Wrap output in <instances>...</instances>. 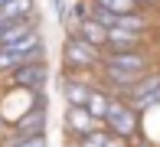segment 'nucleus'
I'll list each match as a JSON object with an SVG mask.
<instances>
[{
	"label": "nucleus",
	"instance_id": "obj_1",
	"mask_svg": "<svg viewBox=\"0 0 160 147\" xmlns=\"http://www.w3.org/2000/svg\"><path fill=\"white\" fill-rule=\"evenodd\" d=\"M101 121H105L108 131L118 134V137H131V134L137 131V111H134V108H128V105H118V101L108 105V111H105Z\"/></svg>",
	"mask_w": 160,
	"mask_h": 147
},
{
	"label": "nucleus",
	"instance_id": "obj_2",
	"mask_svg": "<svg viewBox=\"0 0 160 147\" xmlns=\"http://www.w3.org/2000/svg\"><path fill=\"white\" fill-rule=\"evenodd\" d=\"M65 62L69 65H92V62H98V46L85 43L82 36H72V39L65 43Z\"/></svg>",
	"mask_w": 160,
	"mask_h": 147
},
{
	"label": "nucleus",
	"instance_id": "obj_3",
	"mask_svg": "<svg viewBox=\"0 0 160 147\" xmlns=\"http://www.w3.org/2000/svg\"><path fill=\"white\" fill-rule=\"evenodd\" d=\"M46 79H49V72L42 62H26L20 69H13V85H20V88H42Z\"/></svg>",
	"mask_w": 160,
	"mask_h": 147
},
{
	"label": "nucleus",
	"instance_id": "obj_4",
	"mask_svg": "<svg viewBox=\"0 0 160 147\" xmlns=\"http://www.w3.org/2000/svg\"><path fill=\"white\" fill-rule=\"evenodd\" d=\"M105 65L108 69H121V72H144L147 69V59L141 53H134V49H124V53H108Z\"/></svg>",
	"mask_w": 160,
	"mask_h": 147
},
{
	"label": "nucleus",
	"instance_id": "obj_5",
	"mask_svg": "<svg viewBox=\"0 0 160 147\" xmlns=\"http://www.w3.org/2000/svg\"><path fill=\"white\" fill-rule=\"evenodd\" d=\"M65 124H69V131H75V134H92V131H98V118H92L85 105H69Z\"/></svg>",
	"mask_w": 160,
	"mask_h": 147
},
{
	"label": "nucleus",
	"instance_id": "obj_6",
	"mask_svg": "<svg viewBox=\"0 0 160 147\" xmlns=\"http://www.w3.org/2000/svg\"><path fill=\"white\" fill-rule=\"evenodd\" d=\"M141 43V33L134 29H121V26H108V36H105V46L111 53H124V49H134Z\"/></svg>",
	"mask_w": 160,
	"mask_h": 147
},
{
	"label": "nucleus",
	"instance_id": "obj_7",
	"mask_svg": "<svg viewBox=\"0 0 160 147\" xmlns=\"http://www.w3.org/2000/svg\"><path fill=\"white\" fill-rule=\"evenodd\" d=\"M78 36L92 46H105V36H108V26H101L98 20H78Z\"/></svg>",
	"mask_w": 160,
	"mask_h": 147
},
{
	"label": "nucleus",
	"instance_id": "obj_8",
	"mask_svg": "<svg viewBox=\"0 0 160 147\" xmlns=\"http://www.w3.org/2000/svg\"><path fill=\"white\" fill-rule=\"evenodd\" d=\"M114 26H121V29H134V33H144V29H147V20L141 17V13H118V17H114Z\"/></svg>",
	"mask_w": 160,
	"mask_h": 147
},
{
	"label": "nucleus",
	"instance_id": "obj_9",
	"mask_svg": "<svg viewBox=\"0 0 160 147\" xmlns=\"http://www.w3.org/2000/svg\"><path fill=\"white\" fill-rule=\"evenodd\" d=\"M108 105H111V98H108L105 92H92V95H88V101H85V108H88V114H92V118H98V121L105 118Z\"/></svg>",
	"mask_w": 160,
	"mask_h": 147
},
{
	"label": "nucleus",
	"instance_id": "obj_10",
	"mask_svg": "<svg viewBox=\"0 0 160 147\" xmlns=\"http://www.w3.org/2000/svg\"><path fill=\"white\" fill-rule=\"evenodd\" d=\"M88 95H92L88 85H82V82H65V98H69V105H85Z\"/></svg>",
	"mask_w": 160,
	"mask_h": 147
},
{
	"label": "nucleus",
	"instance_id": "obj_11",
	"mask_svg": "<svg viewBox=\"0 0 160 147\" xmlns=\"http://www.w3.org/2000/svg\"><path fill=\"white\" fill-rule=\"evenodd\" d=\"M39 131H42V114L39 111L23 118V121L17 124V137H33V134H39Z\"/></svg>",
	"mask_w": 160,
	"mask_h": 147
},
{
	"label": "nucleus",
	"instance_id": "obj_12",
	"mask_svg": "<svg viewBox=\"0 0 160 147\" xmlns=\"http://www.w3.org/2000/svg\"><path fill=\"white\" fill-rule=\"evenodd\" d=\"M82 147H118V141H111L105 131H92V134H82Z\"/></svg>",
	"mask_w": 160,
	"mask_h": 147
},
{
	"label": "nucleus",
	"instance_id": "obj_13",
	"mask_svg": "<svg viewBox=\"0 0 160 147\" xmlns=\"http://www.w3.org/2000/svg\"><path fill=\"white\" fill-rule=\"evenodd\" d=\"M20 65H26L23 56L10 53V49H0V72H13V69H20Z\"/></svg>",
	"mask_w": 160,
	"mask_h": 147
},
{
	"label": "nucleus",
	"instance_id": "obj_14",
	"mask_svg": "<svg viewBox=\"0 0 160 147\" xmlns=\"http://www.w3.org/2000/svg\"><path fill=\"white\" fill-rule=\"evenodd\" d=\"M105 75L111 79V82H118V85H134L144 72H121V69H108V65H105Z\"/></svg>",
	"mask_w": 160,
	"mask_h": 147
},
{
	"label": "nucleus",
	"instance_id": "obj_15",
	"mask_svg": "<svg viewBox=\"0 0 160 147\" xmlns=\"http://www.w3.org/2000/svg\"><path fill=\"white\" fill-rule=\"evenodd\" d=\"M98 7H105V10L111 13H131L134 10V0H95Z\"/></svg>",
	"mask_w": 160,
	"mask_h": 147
},
{
	"label": "nucleus",
	"instance_id": "obj_16",
	"mask_svg": "<svg viewBox=\"0 0 160 147\" xmlns=\"http://www.w3.org/2000/svg\"><path fill=\"white\" fill-rule=\"evenodd\" d=\"M13 147H46V141H42V134H33V137H20Z\"/></svg>",
	"mask_w": 160,
	"mask_h": 147
}]
</instances>
